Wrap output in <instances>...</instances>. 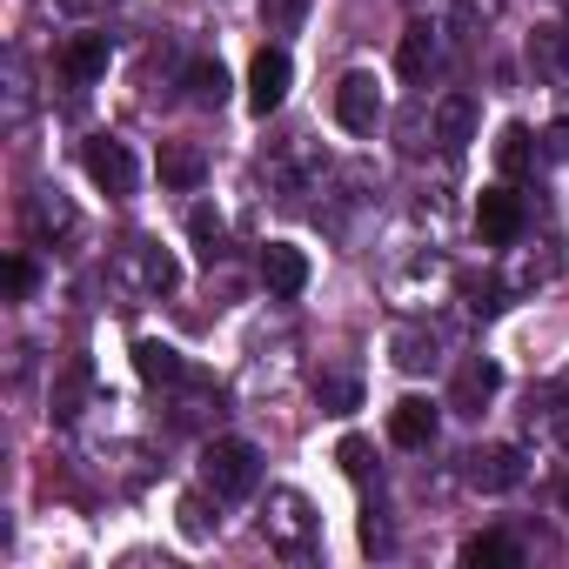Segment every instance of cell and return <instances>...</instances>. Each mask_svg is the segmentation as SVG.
<instances>
[{
	"label": "cell",
	"mask_w": 569,
	"mask_h": 569,
	"mask_svg": "<svg viewBox=\"0 0 569 569\" xmlns=\"http://www.w3.org/2000/svg\"><path fill=\"white\" fill-rule=\"evenodd\" d=\"M382 114H389V101H382V88H376V74H342L336 81V121L349 128V134H376L382 128Z\"/></svg>",
	"instance_id": "cell-4"
},
{
	"label": "cell",
	"mask_w": 569,
	"mask_h": 569,
	"mask_svg": "<svg viewBox=\"0 0 569 569\" xmlns=\"http://www.w3.org/2000/svg\"><path fill=\"white\" fill-rule=\"evenodd\" d=\"M562 509H569V482H562Z\"/></svg>",
	"instance_id": "cell-26"
},
{
	"label": "cell",
	"mask_w": 569,
	"mask_h": 569,
	"mask_svg": "<svg viewBox=\"0 0 569 569\" xmlns=\"http://www.w3.org/2000/svg\"><path fill=\"white\" fill-rule=\"evenodd\" d=\"M429 61H436V34L416 21V28L402 34V48H396V68H402V81H422V74H429Z\"/></svg>",
	"instance_id": "cell-16"
},
{
	"label": "cell",
	"mask_w": 569,
	"mask_h": 569,
	"mask_svg": "<svg viewBox=\"0 0 569 569\" xmlns=\"http://www.w3.org/2000/svg\"><path fill=\"white\" fill-rule=\"evenodd\" d=\"M188 94H194L201 108H221V94H228V74H221V61H194V68H188Z\"/></svg>",
	"instance_id": "cell-17"
},
{
	"label": "cell",
	"mask_w": 569,
	"mask_h": 569,
	"mask_svg": "<svg viewBox=\"0 0 569 569\" xmlns=\"http://www.w3.org/2000/svg\"><path fill=\"white\" fill-rule=\"evenodd\" d=\"M522 161H529V134L509 128V134H502V168H522Z\"/></svg>",
	"instance_id": "cell-24"
},
{
	"label": "cell",
	"mask_w": 569,
	"mask_h": 569,
	"mask_svg": "<svg viewBox=\"0 0 569 569\" xmlns=\"http://www.w3.org/2000/svg\"><path fill=\"white\" fill-rule=\"evenodd\" d=\"M141 274H148V289H174V254L168 248H148L141 254Z\"/></svg>",
	"instance_id": "cell-20"
},
{
	"label": "cell",
	"mask_w": 569,
	"mask_h": 569,
	"mask_svg": "<svg viewBox=\"0 0 569 569\" xmlns=\"http://www.w3.org/2000/svg\"><path fill=\"white\" fill-rule=\"evenodd\" d=\"M188 234H194V254H201L208 268H214V261L228 254V248H221V241H228V221H221V214H214L208 201H201V208L188 214Z\"/></svg>",
	"instance_id": "cell-13"
},
{
	"label": "cell",
	"mask_w": 569,
	"mask_h": 569,
	"mask_svg": "<svg viewBox=\"0 0 569 569\" xmlns=\"http://www.w3.org/2000/svg\"><path fill=\"white\" fill-rule=\"evenodd\" d=\"M289 54H281V48H261L254 54V68H248V108L254 114H274L281 101H289Z\"/></svg>",
	"instance_id": "cell-6"
},
{
	"label": "cell",
	"mask_w": 569,
	"mask_h": 569,
	"mask_svg": "<svg viewBox=\"0 0 569 569\" xmlns=\"http://www.w3.org/2000/svg\"><path fill=\"white\" fill-rule=\"evenodd\" d=\"M201 482H208L214 502H241V496H254V482H261V456H254V442H241V436L208 442V456H201Z\"/></svg>",
	"instance_id": "cell-1"
},
{
	"label": "cell",
	"mask_w": 569,
	"mask_h": 569,
	"mask_svg": "<svg viewBox=\"0 0 569 569\" xmlns=\"http://www.w3.org/2000/svg\"><path fill=\"white\" fill-rule=\"evenodd\" d=\"M402 369H429L436 362V342H422V336H402V356H396Z\"/></svg>",
	"instance_id": "cell-21"
},
{
	"label": "cell",
	"mask_w": 569,
	"mask_h": 569,
	"mask_svg": "<svg viewBox=\"0 0 569 569\" xmlns=\"http://www.w3.org/2000/svg\"><path fill=\"white\" fill-rule=\"evenodd\" d=\"M516 476H522L516 449H476V456H469V482H476V489H509Z\"/></svg>",
	"instance_id": "cell-12"
},
{
	"label": "cell",
	"mask_w": 569,
	"mask_h": 569,
	"mask_svg": "<svg viewBox=\"0 0 569 569\" xmlns=\"http://www.w3.org/2000/svg\"><path fill=\"white\" fill-rule=\"evenodd\" d=\"M462 562H469V569H516L522 549H516L509 536H469V542H462Z\"/></svg>",
	"instance_id": "cell-15"
},
{
	"label": "cell",
	"mask_w": 569,
	"mask_h": 569,
	"mask_svg": "<svg viewBox=\"0 0 569 569\" xmlns=\"http://www.w3.org/2000/svg\"><path fill=\"white\" fill-rule=\"evenodd\" d=\"M181 529H188L194 542H201V536L214 529V522H208V502H201V496H188V502H181Z\"/></svg>",
	"instance_id": "cell-22"
},
{
	"label": "cell",
	"mask_w": 569,
	"mask_h": 569,
	"mask_svg": "<svg viewBox=\"0 0 569 569\" xmlns=\"http://www.w3.org/2000/svg\"><path fill=\"white\" fill-rule=\"evenodd\" d=\"M134 369H141L148 382H181V376H188L181 349H174V342H154V336H141V342H134Z\"/></svg>",
	"instance_id": "cell-11"
},
{
	"label": "cell",
	"mask_w": 569,
	"mask_h": 569,
	"mask_svg": "<svg viewBox=\"0 0 569 569\" xmlns=\"http://www.w3.org/2000/svg\"><path fill=\"white\" fill-rule=\"evenodd\" d=\"M496 382H502V376H496V362H469V369L456 376V409H462V416H476V409L496 396Z\"/></svg>",
	"instance_id": "cell-14"
},
{
	"label": "cell",
	"mask_w": 569,
	"mask_h": 569,
	"mask_svg": "<svg viewBox=\"0 0 569 569\" xmlns=\"http://www.w3.org/2000/svg\"><path fill=\"white\" fill-rule=\"evenodd\" d=\"M34 289V268H28V254H14L8 261V296H28Z\"/></svg>",
	"instance_id": "cell-25"
},
{
	"label": "cell",
	"mask_w": 569,
	"mask_h": 569,
	"mask_svg": "<svg viewBox=\"0 0 569 569\" xmlns=\"http://www.w3.org/2000/svg\"><path fill=\"white\" fill-rule=\"evenodd\" d=\"M316 396H322V402H329L336 416H349V409L362 402V389H356L349 376H316Z\"/></svg>",
	"instance_id": "cell-19"
},
{
	"label": "cell",
	"mask_w": 569,
	"mask_h": 569,
	"mask_svg": "<svg viewBox=\"0 0 569 569\" xmlns=\"http://www.w3.org/2000/svg\"><path fill=\"white\" fill-rule=\"evenodd\" d=\"M108 61H114V48H108V34H74L68 41V74L88 88V81H101L108 74Z\"/></svg>",
	"instance_id": "cell-10"
},
{
	"label": "cell",
	"mask_w": 569,
	"mask_h": 569,
	"mask_svg": "<svg viewBox=\"0 0 569 569\" xmlns=\"http://www.w3.org/2000/svg\"><path fill=\"white\" fill-rule=\"evenodd\" d=\"M261 281H268V296L296 302V296L309 289V254H302L296 241H268V248H261Z\"/></svg>",
	"instance_id": "cell-5"
},
{
	"label": "cell",
	"mask_w": 569,
	"mask_h": 569,
	"mask_svg": "<svg viewBox=\"0 0 569 569\" xmlns=\"http://www.w3.org/2000/svg\"><path fill=\"white\" fill-rule=\"evenodd\" d=\"M161 181H168V188H194V181H201V154H194V148H168V154H161Z\"/></svg>",
	"instance_id": "cell-18"
},
{
	"label": "cell",
	"mask_w": 569,
	"mask_h": 569,
	"mask_svg": "<svg viewBox=\"0 0 569 569\" xmlns=\"http://www.w3.org/2000/svg\"><path fill=\"white\" fill-rule=\"evenodd\" d=\"M476 228H482V241L509 248V241L522 234V201H516L509 188H489V194L476 201Z\"/></svg>",
	"instance_id": "cell-8"
},
{
	"label": "cell",
	"mask_w": 569,
	"mask_h": 569,
	"mask_svg": "<svg viewBox=\"0 0 569 569\" xmlns=\"http://www.w3.org/2000/svg\"><path fill=\"white\" fill-rule=\"evenodd\" d=\"M342 469H349L356 482L369 476V442H362V436H349V442H342Z\"/></svg>",
	"instance_id": "cell-23"
},
{
	"label": "cell",
	"mask_w": 569,
	"mask_h": 569,
	"mask_svg": "<svg viewBox=\"0 0 569 569\" xmlns=\"http://www.w3.org/2000/svg\"><path fill=\"white\" fill-rule=\"evenodd\" d=\"M389 442H396V449H429V442H436V409H429L422 396H402V402L389 409Z\"/></svg>",
	"instance_id": "cell-9"
},
{
	"label": "cell",
	"mask_w": 569,
	"mask_h": 569,
	"mask_svg": "<svg viewBox=\"0 0 569 569\" xmlns=\"http://www.w3.org/2000/svg\"><path fill=\"white\" fill-rule=\"evenodd\" d=\"M81 168H88V181H94L101 194H114V201H128V194H134V181H141V168H134L128 141H114V134H94V141L81 148Z\"/></svg>",
	"instance_id": "cell-3"
},
{
	"label": "cell",
	"mask_w": 569,
	"mask_h": 569,
	"mask_svg": "<svg viewBox=\"0 0 569 569\" xmlns=\"http://www.w3.org/2000/svg\"><path fill=\"white\" fill-rule=\"evenodd\" d=\"M429 134L442 141V148H469L476 141V101L456 88V94H442L436 108H429Z\"/></svg>",
	"instance_id": "cell-7"
},
{
	"label": "cell",
	"mask_w": 569,
	"mask_h": 569,
	"mask_svg": "<svg viewBox=\"0 0 569 569\" xmlns=\"http://www.w3.org/2000/svg\"><path fill=\"white\" fill-rule=\"evenodd\" d=\"M261 529H268V549H274V556H289V562H302V556L316 549V509H309L296 489H274V496H268Z\"/></svg>",
	"instance_id": "cell-2"
}]
</instances>
